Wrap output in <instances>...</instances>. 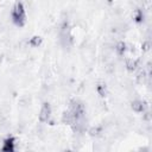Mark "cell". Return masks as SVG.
Listing matches in <instances>:
<instances>
[{"label":"cell","mask_w":152,"mask_h":152,"mask_svg":"<svg viewBox=\"0 0 152 152\" xmlns=\"http://www.w3.org/2000/svg\"><path fill=\"white\" fill-rule=\"evenodd\" d=\"M2 151H14L15 150V142H14V138L8 137L4 142H2Z\"/></svg>","instance_id":"obj_2"},{"label":"cell","mask_w":152,"mask_h":152,"mask_svg":"<svg viewBox=\"0 0 152 152\" xmlns=\"http://www.w3.org/2000/svg\"><path fill=\"white\" fill-rule=\"evenodd\" d=\"M11 17H12V21L19 27H21L26 24V11L21 2H17L13 6Z\"/></svg>","instance_id":"obj_1"}]
</instances>
